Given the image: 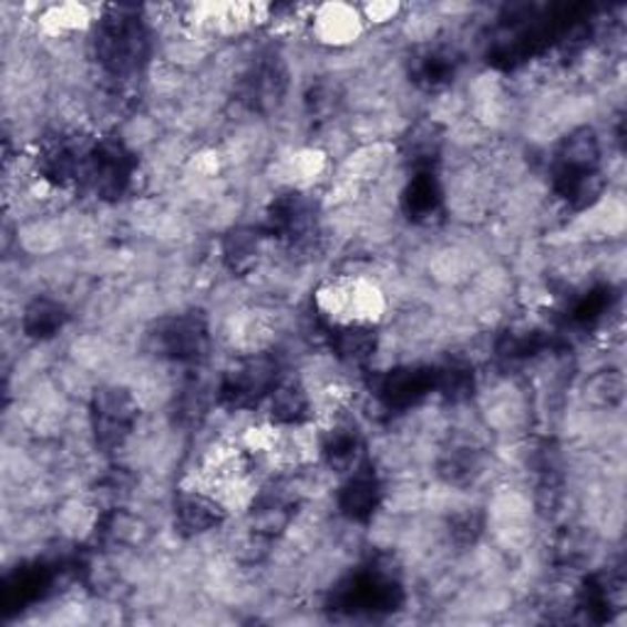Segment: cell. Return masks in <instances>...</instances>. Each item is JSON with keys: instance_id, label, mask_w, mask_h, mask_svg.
Instances as JSON below:
<instances>
[{"instance_id": "obj_12", "label": "cell", "mask_w": 627, "mask_h": 627, "mask_svg": "<svg viewBox=\"0 0 627 627\" xmlns=\"http://www.w3.org/2000/svg\"><path fill=\"white\" fill-rule=\"evenodd\" d=\"M361 454V436L351 424H339L323 439V456L336 471H351Z\"/></svg>"}, {"instance_id": "obj_18", "label": "cell", "mask_w": 627, "mask_h": 627, "mask_svg": "<svg viewBox=\"0 0 627 627\" xmlns=\"http://www.w3.org/2000/svg\"><path fill=\"white\" fill-rule=\"evenodd\" d=\"M479 534H481V522L473 513H466V515L456 517V522H454V537L461 544L475 542V537H479Z\"/></svg>"}, {"instance_id": "obj_11", "label": "cell", "mask_w": 627, "mask_h": 627, "mask_svg": "<svg viewBox=\"0 0 627 627\" xmlns=\"http://www.w3.org/2000/svg\"><path fill=\"white\" fill-rule=\"evenodd\" d=\"M441 208V187L432 169H420L404 192V212L414 220H432Z\"/></svg>"}, {"instance_id": "obj_14", "label": "cell", "mask_w": 627, "mask_h": 627, "mask_svg": "<svg viewBox=\"0 0 627 627\" xmlns=\"http://www.w3.org/2000/svg\"><path fill=\"white\" fill-rule=\"evenodd\" d=\"M273 420L280 424H299L309 417V400L295 382H277L273 390Z\"/></svg>"}, {"instance_id": "obj_17", "label": "cell", "mask_w": 627, "mask_h": 627, "mask_svg": "<svg viewBox=\"0 0 627 627\" xmlns=\"http://www.w3.org/2000/svg\"><path fill=\"white\" fill-rule=\"evenodd\" d=\"M608 307H610V289L606 287L594 289V292H588L584 299L578 301L574 309V319L580 323H590V321H596Z\"/></svg>"}, {"instance_id": "obj_2", "label": "cell", "mask_w": 627, "mask_h": 627, "mask_svg": "<svg viewBox=\"0 0 627 627\" xmlns=\"http://www.w3.org/2000/svg\"><path fill=\"white\" fill-rule=\"evenodd\" d=\"M402 603V588L398 578L382 568H366L336 588L333 606L353 615H380L398 610Z\"/></svg>"}, {"instance_id": "obj_13", "label": "cell", "mask_w": 627, "mask_h": 627, "mask_svg": "<svg viewBox=\"0 0 627 627\" xmlns=\"http://www.w3.org/2000/svg\"><path fill=\"white\" fill-rule=\"evenodd\" d=\"M64 321H66V311L60 301L34 299L25 311L22 327H25V333L32 336V339H50V336L60 333Z\"/></svg>"}, {"instance_id": "obj_4", "label": "cell", "mask_w": 627, "mask_h": 627, "mask_svg": "<svg viewBox=\"0 0 627 627\" xmlns=\"http://www.w3.org/2000/svg\"><path fill=\"white\" fill-rule=\"evenodd\" d=\"M277 388V366L273 358H250L230 368L220 380V402L230 408H253Z\"/></svg>"}, {"instance_id": "obj_16", "label": "cell", "mask_w": 627, "mask_h": 627, "mask_svg": "<svg viewBox=\"0 0 627 627\" xmlns=\"http://www.w3.org/2000/svg\"><path fill=\"white\" fill-rule=\"evenodd\" d=\"M451 76H454V62L446 54H426L417 66V81H422L426 86L446 84Z\"/></svg>"}, {"instance_id": "obj_9", "label": "cell", "mask_w": 627, "mask_h": 627, "mask_svg": "<svg viewBox=\"0 0 627 627\" xmlns=\"http://www.w3.org/2000/svg\"><path fill=\"white\" fill-rule=\"evenodd\" d=\"M378 503H380V485L376 481V475L368 471L353 473V479L343 485L339 497L343 515L358 522L370 520V515L376 513Z\"/></svg>"}, {"instance_id": "obj_7", "label": "cell", "mask_w": 627, "mask_h": 627, "mask_svg": "<svg viewBox=\"0 0 627 627\" xmlns=\"http://www.w3.org/2000/svg\"><path fill=\"white\" fill-rule=\"evenodd\" d=\"M436 390V370L432 368H398L380 380L378 394L390 410H408L424 394Z\"/></svg>"}, {"instance_id": "obj_6", "label": "cell", "mask_w": 627, "mask_h": 627, "mask_svg": "<svg viewBox=\"0 0 627 627\" xmlns=\"http://www.w3.org/2000/svg\"><path fill=\"white\" fill-rule=\"evenodd\" d=\"M155 339L160 351L174 358V361L194 363L206 356V323L202 317H196V314H184V317L165 321L157 329Z\"/></svg>"}, {"instance_id": "obj_1", "label": "cell", "mask_w": 627, "mask_h": 627, "mask_svg": "<svg viewBox=\"0 0 627 627\" xmlns=\"http://www.w3.org/2000/svg\"><path fill=\"white\" fill-rule=\"evenodd\" d=\"M96 56L109 74L131 76L147 56V32L135 16L115 13L101 22L96 34Z\"/></svg>"}, {"instance_id": "obj_15", "label": "cell", "mask_w": 627, "mask_h": 627, "mask_svg": "<svg viewBox=\"0 0 627 627\" xmlns=\"http://www.w3.org/2000/svg\"><path fill=\"white\" fill-rule=\"evenodd\" d=\"M333 348L339 351L341 358H346V361L363 363L376 351V331L353 323V327L336 331Z\"/></svg>"}, {"instance_id": "obj_8", "label": "cell", "mask_w": 627, "mask_h": 627, "mask_svg": "<svg viewBox=\"0 0 627 627\" xmlns=\"http://www.w3.org/2000/svg\"><path fill=\"white\" fill-rule=\"evenodd\" d=\"M314 226V212L311 204L299 194H287L280 196L267 214V230L277 238H289L299 240L307 236Z\"/></svg>"}, {"instance_id": "obj_3", "label": "cell", "mask_w": 627, "mask_h": 627, "mask_svg": "<svg viewBox=\"0 0 627 627\" xmlns=\"http://www.w3.org/2000/svg\"><path fill=\"white\" fill-rule=\"evenodd\" d=\"M133 169L135 157L127 153V147L113 137H103L86 150L81 179L91 184V189L103 199H121L125 189L131 187Z\"/></svg>"}, {"instance_id": "obj_10", "label": "cell", "mask_w": 627, "mask_h": 627, "mask_svg": "<svg viewBox=\"0 0 627 627\" xmlns=\"http://www.w3.org/2000/svg\"><path fill=\"white\" fill-rule=\"evenodd\" d=\"M177 525L184 534H202L224 520V510L202 493H184L177 501Z\"/></svg>"}, {"instance_id": "obj_5", "label": "cell", "mask_w": 627, "mask_h": 627, "mask_svg": "<svg viewBox=\"0 0 627 627\" xmlns=\"http://www.w3.org/2000/svg\"><path fill=\"white\" fill-rule=\"evenodd\" d=\"M91 417H94V432L99 444L103 449H115L123 444V439L127 434H131L133 422L137 417V408L135 400L131 398V392L119 388H106L96 392Z\"/></svg>"}]
</instances>
